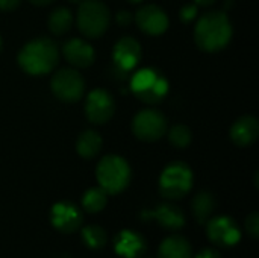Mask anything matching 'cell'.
Segmentation results:
<instances>
[{"mask_svg": "<svg viewBox=\"0 0 259 258\" xmlns=\"http://www.w3.org/2000/svg\"><path fill=\"white\" fill-rule=\"evenodd\" d=\"M232 33V23L223 11L203 14L194 26V41L200 50L208 53L223 50L229 44Z\"/></svg>", "mask_w": 259, "mask_h": 258, "instance_id": "6da1fadb", "label": "cell"}, {"mask_svg": "<svg viewBox=\"0 0 259 258\" xmlns=\"http://www.w3.org/2000/svg\"><path fill=\"white\" fill-rule=\"evenodd\" d=\"M20 68L32 76L50 73L59 62V49L47 36H38L26 43L17 56Z\"/></svg>", "mask_w": 259, "mask_h": 258, "instance_id": "7a4b0ae2", "label": "cell"}, {"mask_svg": "<svg viewBox=\"0 0 259 258\" xmlns=\"http://www.w3.org/2000/svg\"><path fill=\"white\" fill-rule=\"evenodd\" d=\"M168 81L165 75L155 67L135 70L131 76L132 93L144 103L156 105L164 100L168 93Z\"/></svg>", "mask_w": 259, "mask_h": 258, "instance_id": "3957f363", "label": "cell"}, {"mask_svg": "<svg viewBox=\"0 0 259 258\" xmlns=\"http://www.w3.org/2000/svg\"><path fill=\"white\" fill-rule=\"evenodd\" d=\"M131 166L120 155L103 157L96 169V178L99 187H102L108 195L121 193L131 182Z\"/></svg>", "mask_w": 259, "mask_h": 258, "instance_id": "277c9868", "label": "cell"}, {"mask_svg": "<svg viewBox=\"0 0 259 258\" xmlns=\"http://www.w3.org/2000/svg\"><path fill=\"white\" fill-rule=\"evenodd\" d=\"M77 27L87 38L102 36L111 23L109 8L100 0H82L77 6Z\"/></svg>", "mask_w": 259, "mask_h": 258, "instance_id": "5b68a950", "label": "cell"}, {"mask_svg": "<svg viewBox=\"0 0 259 258\" xmlns=\"http://www.w3.org/2000/svg\"><path fill=\"white\" fill-rule=\"evenodd\" d=\"M193 187V170L187 163H170L159 176V193L170 201L182 199Z\"/></svg>", "mask_w": 259, "mask_h": 258, "instance_id": "8992f818", "label": "cell"}, {"mask_svg": "<svg viewBox=\"0 0 259 258\" xmlns=\"http://www.w3.org/2000/svg\"><path fill=\"white\" fill-rule=\"evenodd\" d=\"M168 129L167 117L155 108H146L135 114L132 120L134 135L146 143H153L161 140Z\"/></svg>", "mask_w": 259, "mask_h": 258, "instance_id": "52a82bcc", "label": "cell"}, {"mask_svg": "<svg viewBox=\"0 0 259 258\" xmlns=\"http://www.w3.org/2000/svg\"><path fill=\"white\" fill-rule=\"evenodd\" d=\"M52 93L65 103H74L85 93V79L76 68H61L50 81Z\"/></svg>", "mask_w": 259, "mask_h": 258, "instance_id": "ba28073f", "label": "cell"}, {"mask_svg": "<svg viewBox=\"0 0 259 258\" xmlns=\"http://www.w3.org/2000/svg\"><path fill=\"white\" fill-rule=\"evenodd\" d=\"M141 44L134 36H121L112 49V64L117 75L134 73L141 61Z\"/></svg>", "mask_w": 259, "mask_h": 258, "instance_id": "9c48e42d", "label": "cell"}, {"mask_svg": "<svg viewBox=\"0 0 259 258\" xmlns=\"http://www.w3.org/2000/svg\"><path fill=\"white\" fill-rule=\"evenodd\" d=\"M115 113V102L109 91L103 88L93 90L85 100V116L93 125H105Z\"/></svg>", "mask_w": 259, "mask_h": 258, "instance_id": "30bf717a", "label": "cell"}, {"mask_svg": "<svg viewBox=\"0 0 259 258\" xmlns=\"http://www.w3.org/2000/svg\"><path fill=\"white\" fill-rule=\"evenodd\" d=\"M206 236L208 239L222 248L234 246L241 239V231L238 224L229 216L211 217L206 222Z\"/></svg>", "mask_w": 259, "mask_h": 258, "instance_id": "8fae6325", "label": "cell"}, {"mask_svg": "<svg viewBox=\"0 0 259 258\" xmlns=\"http://www.w3.org/2000/svg\"><path fill=\"white\" fill-rule=\"evenodd\" d=\"M134 21L137 23L141 32L153 36L162 35L170 24L167 12L153 3H147L138 8V11L134 15Z\"/></svg>", "mask_w": 259, "mask_h": 258, "instance_id": "7c38bea8", "label": "cell"}, {"mask_svg": "<svg viewBox=\"0 0 259 258\" xmlns=\"http://www.w3.org/2000/svg\"><path fill=\"white\" fill-rule=\"evenodd\" d=\"M50 222L55 230L65 233V234H71V233H76L82 227L83 214L77 208V205H74L73 202L61 201L52 207Z\"/></svg>", "mask_w": 259, "mask_h": 258, "instance_id": "4fadbf2b", "label": "cell"}, {"mask_svg": "<svg viewBox=\"0 0 259 258\" xmlns=\"http://www.w3.org/2000/svg\"><path fill=\"white\" fill-rule=\"evenodd\" d=\"M64 58L74 68H88L96 59L93 46L83 38H70L62 46Z\"/></svg>", "mask_w": 259, "mask_h": 258, "instance_id": "5bb4252c", "label": "cell"}, {"mask_svg": "<svg viewBox=\"0 0 259 258\" xmlns=\"http://www.w3.org/2000/svg\"><path fill=\"white\" fill-rule=\"evenodd\" d=\"M147 242L135 231L124 230L120 231L114 239V251L123 258H140L146 254Z\"/></svg>", "mask_w": 259, "mask_h": 258, "instance_id": "9a60e30c", "label": "cell"}, {"mask_svg": "<svg viewBox=\"0 0 259 258\" xmlns=\"http://www.w3.org/2000/svg\"><path fill=\"white\" fill-rule=\"evenodd\" d=\"M229 137L232 143L238 148L252 146L259 137L258 119L253 116H243L235 120L231 126Z\"/></svg>", "mask_w": 259, "mask_h": 258, "instance_id": "2e32d148", "label": "cell"}, {"mask_svg": "<svg viewBox=\"0 0 259 258\" xmlns=\"http://www.w3.org/2000/svg\"><path fill=\"white\" fill-rule=\"evenodd\" d=\"M143 219H156L161 227L165 230H181L185 225V214L184 211L170 202L158 205L153 211H144Z\"/></svg>", "mask_w": 259, "mask_h": 258, "instance_id": "e0dca14e", "label": "cell"}, {"mask_svg": "<svg viewBox=\"0 0 259 258\" xmlns=\"http://www.w3.org/2000/svg\"><path fill=\"white\" fill-rule=\"evenodd\" d=\"M215 207H217L215 196L208 190L199 192L191 202V210H193L194 219L202 225H205L212 217Z\"/></svg>", "mask_w": 259, "mask_h": 258, "instance_id": "ac0fdd59", "label": "cell"}, {"mask_svg": "<svg viewBox=\"0 0 259 258\" xmlns=\"http://www.w3.org/2000/svg\"><path fill=\"white\" fill-rule=\"evenodd\" d=\"M191 245L187 239L181 236H171L167 237L161 245L158 251V258H191Z\"/></svg>", "mask_w": 259, "mask_h": 258, "instance_id": "d6986e66", "label": "cell"}, {"mask_svg": "<svg viewBox=\"0 0 259 258\" xmlns=\"http://www.w3.org/2000/svg\"><path fill=\"white\" fill-rule=\"evenodd\" d=\"M102 144H103V140H102L100 134L97 131L87 129L76 140V152L83 160H91L99 155Z\"/></svg>", "mask_w": 259, "mask_h": 258, "instance_id": "ffe728a7", "label": "cell"}, {"mask_svg": "<svg viewBox=\"0 0 259 258\" xmlns=\"http://www.w3.org/2000/svg\"><path fill=\"white\" fill-rule=\"evenodd\" d=\"M73 21H74L73 12L65 6H58L50 12L47 18V29L53 35L61 36V35H65L71 29Z\"/></svg>", "mask_w": 259, "mask_h": 258, "instance_id": "44dd1931", "label": "cell"}, {"mask_svg": "<svg viewBox=\"0 0 259 258\" xmlns=\"http://www.w3.org/2000/svg\"><path fill=\"white\" fill-rule=\"evenodd\" d=\"M108 204V193L102 187L88 189L82 196V207L87 213H99Z\"/></svg>", "mask_w": 259, "mask_h": 258, "instance_id": "7402d4cb", "label": "cell"}, {"mask_svg": "<svg viewBox=\"0 0 259 258\" xmlns=\"http://www.w3.org/2000/svg\"><path fill=\"white\" fill-rule=\"evenodd\" d=\"M82 239L83 243L90 248V249H102L106 242H108V236L105 233V230L99 225H87L82 228Z\"/></svg>", "mask_w": 259, "mask_h": 258, "instance_id": "603a6c76", "label": "cell"}, {"mask_svg": "<svg viewBox=\"0 0 259 258\" xmlns=\"http://www.w3.org/2000/svg\"><path fill=\"white\" fill-rule=\"evenodd\" d=\"M168 140L171 146L178 149H185L191 144V140H193L191 129L185 125H175L168 131Z\"/></svg>", "mask_w": 259, "mask_h": 258, "instance_id": "cb8c5ba5", "label": "cell"}, {"mask_svg": "<svg viewBox=\"0 0 259 258\" xmlns=\"http://www.w3.org/2000/svg\"><path fill=\"white\" fill-rule=\"evenodd\" d=\"M246 230H247V234L253 239V240H258L259 239V213L258 211H253L252 214L247 216L246 219Z\"/></svg>", "mask_w": 259, "mask_h": 258, "instance_id": "d4e9b609", "label": "cell"}, {"mask_svg": "<svg viewBox=\"0 0 259 258\" xmlns=\"http://www.w3.org/2000/svg\"><path fill=\"white\" fill-rule=\"evenodd\" d=\"M197 17V5L196 3H187L179 11V18L182 23H191Z\"/></svg>", "mask_w": 259, "mask_h": 258, "instance_id": "484cf974", "label": "cell"}, {"mask_svg": "<svg viewBox=\"0 0 259 258\" xmlns=\"http://www.w3.org/2000/svg\"><path fill=\"white\" fill-rule=\"evenodd\" d=\"M115 21L120 27H127L134 23V15L132 12L129 11H120L117 15H115Z\"/></svg>", "mask_w": 259, "mask_h": 258, "instance_id": "4316f807", "label": "cell"}, {"mask_svg": "<svg viewBox=\"0 0 259 258\" xmlns=\"http://www.w3.org/2000/svg\"><path fill=\"white\" fill-rule=\"evenodd\" d=\"M21 0H0V11L5 12H11L14 9H17L20 6Z\"/></svg>", "mask_w": 259, "mask_h": 258, "instance_id": "83f0119b", "label": "cell"}, {"mask_svg": "<svg viewBox=\"0 0 259 258\" xmlns=\"http://www.w3.org/2000/svg\"><path fill=\"white\" fill-rule=\"evenodd\" d=\"M196 258H222V255L217 252V251H214V249H209V248H205V249H202Z\"/></svg>", "mask_w": 259, "mask_h": 258, "instance_id": "f1b7e54d", "label": "cell"}, {"mask_svg": "<svg viewBox=\"0 0 259 258\" xmlns=\"http://www.w3.org/2000/svg\"><path fill=\"white\" fill-rule=\"evenodd\" d=\"M29 2L35 6H47V5L53 3L55 0H29Z\"/></svg>", "mask_w": 259, "mask_h": 258, "instance_id": "f546056e", "label": "cell"}, {"mask_svg": "<svg viewBox=\"0 0 259 258\" xmlns=\"http://www.w3.org/2000/svg\"><path fill=\"white\" fill-rule=\"evenodd\" d=\"M217 0H194V3L197 5V6H209V5H212V3H215Z\"/></svg>", "mask_w": 259, "mask_h": 258, "instance_id": "4dcf8cb0", "label": "cell"}, {"mask_svg": "<svg viewBox=\"0 0 259 258\" xmlns=\"http://www.w3.org/2000/svg\"><path fill=\"white\" fill-rule=\"evenodd\" d=\"M129 3H134V5H137V3H141V2H144V0H127Z\"/></svg>", "mask_w": 259, "mask_h": 258, "instance_id": "1f68e13d", "label": "cell"}, {"mask_svg": "<svg viewBox=\"0 0 259 258\" xmlns=\"http://www.w3.org/2000/svg\"><path fill=\"white\" fill-rule=\"evenodd\" d=\"M68 2H71V3H79V0H68Z\"/></svg>", "mask_w": 259, "mask_h": 258, "instance_id": "d6a6232c", "label": "cell"}, {"mask_svg": "<svg viewBox=\"0 0 259 258\" xmlns=\"http://www.w3.org/2000/svg\"><path fill=\"white\" fill-rule=\"evenodd\" d=\"M2 46H3V43H2V36H0V52H2Z\"/></svg>", "mask_w": 259, "mask_h": 258, "instance_id": "836d02e7", "label": "cell"}]
</instances>
